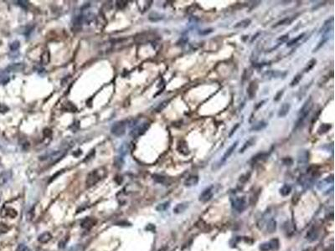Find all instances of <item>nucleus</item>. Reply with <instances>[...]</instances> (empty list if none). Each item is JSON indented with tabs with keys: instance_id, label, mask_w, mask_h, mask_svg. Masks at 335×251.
<instances>
[{
	"instance_id": "obj_3",
	"label": "nucleus",
	"mask_w": 335,
	"mask_h": 251,
	"mask_svg": "<svg viewBox=\"0 0 335 251\" xmlns=\"http://www.w3.org/2000/svg\"><path fill=\"white\" fill-rule=\"evenodd\" d=\"M127 123L124 121L115 122L111 127V132L116 137H122L125 134Z\"/></svg>"
},
{
	"instance_id": "obj_21",
	"label": "nucleus",
	"mask_w": 335,
	"mask_h": 251,
	"mask_svg": "<svg viewBox=\"0 0 335 251\" xmlns=\"http://www.w3.org/2000/svg\"><path fill=\"white\" fill-rule=\"evenodd\" d=\"M255 142H256V137H251V138H250L249 140L246 141L245 142V144L243 145L242 148H240V153H243L244 151H246V150H247L248 148H250L251 146H253V145L255 144Z\"/></svg>"
},
{
	"instance_id": "obj_22",
	"label": "nucleus",
	"mask_w": 335,
	"mask_h": 251,
	"mask_svg": "<svg viewBox=\"0 0 335 251\" xmlns=\"http://www.w3.org/2000/svg\"><path fill=\"white\" fill-rule=\"evenodd\" d=\"M12 176L11 172L7 171V172H4L3 173L0 175V185H4V183H6Z\"/></svg>"
},
{
	"instance_id": "obj_37",
	"label": "nucleus",
	"mask_w": 335,
	"mask_h": 251,
	"mask_svg": "<svg viewBox=\"0 0 335 251\" xmlns=\"http://www.w3.org/2000/svg\"><path fill=\"white\" fill-rule=\"evenodd\" d=\"M153 180L155 182L159 183H163L164 181H165V177H163V176H161V175H158V174L153 175Z\"/></svg>"
},
{
	"instance_id": "obj_2",
	"label": "nucleus",
	"mask_w": 335,
	"mask_h": 251,
	"mask_svg": "<svg viewBox=\"0 0 335 251\" xmlns=\"http://www.w3.org/2000/svg\"><path fill=\"white\" fill-rule=\"evenodd\" d=\"M311 100L312 98H309L308 100L306 101L305 103L303 104V106L301 107L300 111H299V115H298V119L296 122V125L294 126V131L296 129H298L300 126L302 125L304 120L307 118V116H308V114L310 113V111L312 109V103H311Z\"/></svg>"
},
{
	"instance_id": "obj_43",
	"label": "nucleus",
	"mask_w": 335,
	"mask_h": 251,
	"mask_svg": "<svg viewBox=\"0 0 335 251\" xmlns=\"http://www.w3.org/2000/svg\"><path fill=\"white\" fill-rule=\"evenodd\" d=\"M16 251H30V249L24 244H20L17 248Z\"/></svg>"
},
{
	"instance_id": "obj_20",
	"label": "nucleus",
	"mask_w": 335,
	"mask_h": 251,
	"mask_svg": "<svg viewBox=\"0 0 335 251\" xmlns=\"http://www.w3.org/2000/svg\"><path fill=\"white\" fill-rule=\"evenodd\" d=\"M287 75V73H282V72H280V71H277V70H276V71H273V70H270V71H268V72H266V76H267V78H279V77H282V76H285Z\"/></svg>"
},
{
	"instance_id": "obj_48",
	"label": "nucleus",
	"mask_w": 335,
	"mask_h": 251,
	"mask_svg": "<svg viewBox=\"0 0 335 251\" xmlns=\"http://www.w3.org/2000/svg\"><path fill=\"white\" fill-rule=\"evenodd\" d=\"M212 32H213V30H212V29H208V30H201V31L199 32V34H201V35H206V34H209V33H212Z\"/></svg>"
},
{
	"instance_id": "obj_18",
	"label": "nucleus",
	"mask_w": 335,
	"mask_h": 251,
	"mask_svg": "<svg viewBox=\"0 0 335 251\" xmlns=\"http://www.w3.org/2000/svg\"><path fill=\"white\" fill-rule=\"evenodd\" d=\"M51 239H52L51 234H50L49 232H44L43 233V234H41L39 236V238H38V241H39V242H40V243H42V244H45V243L49 242V241L51 240Z\"/></svg>"
},
{
	"instance_id": "obj_46",
	"label": "nucleus",
	"mask_w": 335,
	"mask_h": 251,
	"mask_svg": "<svg viewBox=\"0 0 335 251\" xmlns=\"http://www.w3.org/2000/svg\"><path fill=\"white\" fill-rule=\"evenodd\" d=\"M127 1H118L117 2V6H118V8H123L126 7V5H127Z\"/></svg>"
},
{
	"instance_id": "obj_14",
	"label": "nucleus",
	"mask_w": 335,
	"mask_h": 251,
	"mask_svg": "<svg viewBox=\"0 0 335 251\" xmlns=\"http://www.w3.org/2000/svg\"><path fill=\"white\" fill-rule=\"evenodd\" d=\"M96 224V220L92 218H86L81 222V225L83 229H90Z\"/></svg>"
},
{
	"instance_id": "obj_29",
	"label": "nucleus",
	"mask_w": 335,
	"mask_h": 251,
	"mask_svg": "<svg viewBox=\"0 0 335 251\" xmlns=\"http://www.w3.org/2000/svg\"><path fill=\"white\" fill-rule=\"evenodd\" d=\"M308 161V151H302L301 152V156H299L298 162L300 163H307Z\"/></svg>"
},
{
	"instance_id": "obj_45",
	"label": "nucleus",
	"mask_w": 335,
	"mask_h": 251,
	"mask_svg": "<svg viewBox=\"0 0 335 251\" xmlns=\"http://www.w3.org/2000/svg\"><path fill=\"white\" fill-rule=\"evenodd\" d=\"M288 40H289V34H285V35H282V36H281L280 38H278V40H277L279 41V42L283 43V42H287Z\"/></svg>"
},
{
	"instance_id": "obj_11",
	"label": "nucleus",
	"mask_w": 335,
	"mask_h": 251,
	"mask_svg": "<svg viewBox=\"0 0 335 251\" xmlns=\"http://www.w3.org/2000/svg\"><path fill=\"white\" fill-rule=\"evenodd\" d=\"M178 151H179L180 153H182L183 155H188V154H189V149H188V144H187V142L185 141L181 140L179 141Z\"/></svg>"
},
{
	"instance_id": "obj_16",
	"label": "nucleus",
	"mask_w": 335,
	"mask_h": 251,
	"mask_svg": "<svg viewBox=\"0 0 335 251\" xmlns=\"http://www.w3.org/2000/svg\"><path fill=\"white\" fill-rule=\"evenodd\" d=\"M198 183H199V177L198 176H190L185 180L184 185L186 187H192V186H195V185L198 184Z\"/></svg>"
},
{
	"instance_id": "obj_42",
	"label": "nucleus",
	"mask_w": 335,
	"mask_h": 251,
	"mask_svg": "<svg viewBox=\"0 0 335 251\" xmlns=\"http://www.w3.org/2000/svg\"><path fill=\"white\" fill-rule=\"evenodd\" d=\"M328 40V37L324 38V39H323V40H321L320 42L318 43V44H317V47H316V48H315V49H313V52L317 51V49H320L321 47H322V46L324 45V43H326V42H327V40Z\"/></svg>"
},
{
	"instance_id": "obj_25",
	"label": "nucleus",
	"mask_w": 335,
	"mask_h": 251,
	"mask_svg": "<svg viewBox=\"0 0 335 251\" xmlns=\"http://www.w3.org/2000/svg\"><path fill=\"white\" fill-rule=\"evenodd\" d=\"M187 207H188V204L186 203H179V204H178L176 207L173 208V212L175 214H180L182 212H184L187 208Z\"/></svg>"
},
{
	"instance_id": "obj_17",
	"label": "nucleus",
	"mask_w": 335,
	"mask_h": 251,
	"mask_svg": "<svg viewBox=\"0 0 335 251\" xmlns=\"http://www.w3.org/2000/svg\"><path fill=\"white\" fill-rule=\"evenodd\" d=\"M266 126H267L266 122L261 121V122H256V124L252 126V127L250 128V131L251 132H259V131H262V130L265 129L266 127Z\"/></svg>"
},
{
	"instance_id": "obj_24",
	"label": "nucleus",
	"mask_w": 335,
	"mask_h": 251,
	"mask_svg": "<svg viewBox=\"0 0 335 251\" xmlns=\"http://www.w3.org/2000/svg\"><path fill=\"white\" fill-rule=\"evenodd\" d=\"M292 192V187L288 184H284L282 188H280V194L283 197H287Z\"/></svg>"
},
{
	"instance_id": "obj_28",
	"label": "nucleus",
	"mask_w": 335,
	"mask_h": 251,
	"mask_svg": "<svg viewBox=\"0 0 335 251\" xmlns=\"http://www.w3.org/2000/svg\"><path fill=\"white\" fill-rule=\"evenodd\" d=\"M163 19V16L161 14H159L158 13H152L151 14L149 15V19L151 21L156 22V21H159L161 19Z\"/></svg>"
},
{
	"instance_id": "obj_36",
	"label": "nucleus",
	"mask_w": 335,
	"mask_h": 251,
	"mask_svg": "<svg viewBox=\"0 0 335 251\" xmlns=\"http://www.w3.org/2000/svg\"><path fill=\"white\" fill-rule=\"evenodd\" d=\"M169 101L170 100H164V101H163L162 103L159 104V106H158V107L156 108V111H157V112H159V111H163V109L168 106V104L169 103Z\"/></svg>"
},
{
	"instance_id": "obj_40",
	"label": "nucleus",
	"mask_w": 335,
	"mask_h": 251,
	"mask_svg": "<svg viewBox=\"0 0 335 251\" xmlns=\"http://www.w3.org/2000/svg\"><path fill=\"white\" fill-rule=\"evenodd\" d=\"M19 46H20L19 41L16 40V41H14V42L10 44V46H9V47H10V49H11L12 51H16V50H18V49Z\"/></svg>"
},
{
	"instance_id": "obj_26",
	"label": "nucleus",
	"mask_w": 335,
	"mask_h": 251,
	"mask_svg": "<svg viewBox=\"0 0 335 251\" xmlns=\"http://www.w3.org/2000/svg\"><path fill=\"white\" fill-rule=\"evenodd\" d=\"M304 35H305V33H301V34H299L298 37L294 38V39H292V40H290L289 42H287V47H291V46H292V45H294V44H296L301 39H302V38L304 37Z\"/></svg>"
},
{
	"instance_id": "obj_51",
	"label": "nucleus",
	"mask_w": 335,
	"mask_h": 251,
	"mask_svg": "<svg viewBox=\"0 0 335 251\" xmlns=\"http://www.w3.org/2000/svg\"><path fill=\"white\" fill-rule=\"evenodd\" d=\"M265 102H266V100H262L261 102H259V103H258V105H256V109H258L259 107L261 106H262V105L265 103Z\"/></svg>"
},
{
	"instance_id": "obj_30",
	"label": "nucleus",
	"mask_w": 335,
	"mask_h": 251,
	"mask_svg": "<svg viewBox=\"0 0 335 251\" xmlns=\"http://www.w3.org/2000/svg\"><path fill=\"white\" fill-rule=\"evenodd\" d=\"M292 22V19H289V18H285V19H282V20H280V21H278V22L276 23L275 25H273V28H276V27H278V26H281V25H286V24H290Z\"/></svg>"
},
{
	"instance_id": "obj_41",
	"label": "nucleus",
	"mask_w": 335,
	"mask_h": 251,
	"mask_svg": "<svg viewBox=\"0 0 335 251\" xmlns=\"http://www.w3.org/2000/svg\"><path fill=\"white\" fill-rule=\"evenodd\" d=\"M8 229H9V228H8L6 224H0V234H3L7 233L8 231Z\"/></svg>"
},
{
	"instance_id": "obj_6",
	"label": "nucleus",
	"mask_w": 335,
	"mask_h": 251,
	"mask_svg": "<svg viewBox=\"0 0 335 251\" xmlns=\"http://www.w3.org/2000/svg\"><path fill=\"white\" fill-rule=\"evenodd\" d=\"M154 39L155 35L153 33L146 32V33H142L136 35V37L134 38V40L137 44H145L147 42L153 40Z\"/></svg>"
},
{
	"instance_id": "obj_23",
	"label": "nucleus",
	"mask_w": 335,
	"mask_h": 251,
	"mask_svg": "<svg viewBox=\"0 0 335 251\" xmlns=\"http://www.w3.org/2000/svg\"><path fill=\"white\" fill-rule=\"evenodd\" d=\"M276 229V222L273 219L271 218L270 220H268V222L266 223V230L268 233H273Z\"/></svg>"
},
{
	"instance_id": "obj_27",
	"label": "nucleus",
	"mask_w": 335,
	"mask_h": 251,
	"mask_svg": "<svg viewBox=\"0 0 335 251\" xmlns=\"http://www.w3.org/2000/svg\"><path fill=\"white\" fill-rule=\"evenodd\" d=\"M331 128V125L329 124H323L322 126H320V127L317 130V132L318 134H324L326 133L328 131H329V129Z\"/></svg>"
},
{
	"instance_id": "obj_1",
	"label": "nucleus",
	"mask_w": 335,
	"mask_h": 251,
	"mask_svg": "<svg viewBox=\"0 0 335 251\" xmlns=\"http://www.w3.org/2000/svg\"><path fill=\"white\" fill-rule=\"evenodd\" d=\"M107 169L105 167H99V168L93 170L87 176L86 182H85L86 187L91 188L92 186L96 185L98 182L101 181V179H103L104 177L107 176Z\"/></svg>"
},
{
	"instance_id": "obj_10",
	"label": "nucleus",
	"mask_w": 335,
	"mask_h": 251,
	"mask_svg": "<svg viewBox=\"0 0 335 251\" xmlns=\"http://www.w3.org/2000/svg\"><path fill=\"white\" fill-rule=\"evenodd\" d=\"M237 145H238V141H236V142H234V143H233V144H232L231 146L227 149V151H225V153L224 154V156H223V157L221 158V163H225V161H226V160H227V159L231 156V154L234 152L235 149H236V147H237Z\"/></svg>"
},
{
	"instance_id": "obj_39",
	"label": "nucleus",
	"mask_w": 335,
	"mask_h": 251,
	"mask_svg": "<svg viewBox=\"0 0 335 251\" xmlns=\"http://www.w3.org/2000/svg\"><path fill=\"white\" fill-rule=\"evenodd\" d=\"M169 207V202H165V203H160L156 208H157V210L159 211H164Z\"/></svg>"
},
{
	"instance_id": "obj_5",
	"label": "nucleus",
	"mask_w": 335,
	"mask_h": 251,
	"mask_svg": "<svg viewBox=\"0 0 335 251\" xmlns=\"http://www.w3.org/2000/svg\"><path fill=\"white\" fill-rule=\"evenodd\" d=\"M231 203L232 208L238 212H242L246 207V201L244 197H236L232 199Z\"/></svg>"
},
{
	"instance_id": "obj_33",
	"label": "nucleus",
	"mask_w": 335,
	"mask_h": 251,
	"mask_svg": "<svg viewBox=\"0 0 335 251\" xmlns=\"http://www.w3.org/2000/svg\"><path fill=\"white\" fill-rule=\"evenodd\" d=\"M260 249H261L262 251L272 250V245H271L270 241H269V242H265V243L261 244V245H260Z\"/></svg>"
},
{
	"instance_id": "obj_52",
	"label": "nucleus",
	"mask_w": 335,
	"mask_h": 251,
	"mask_svg": "<svg viewBox=\"0 0 335 251\" xmlns=\"http://www.w3.org/2000/svg\"><path fill=\"white\" fill-rule=\"evenodd\" d=\"M302 251H314V249L312 247H308V248H307V249H303Z\"/></svg>"
},
{
	"instance_id": "obj_31",
	"label": "nucleus",
	"mask_w": 335,
	"mask_h": 251,
	"mask_svg": "<svg viewBox=\"0 0 335 251\" xmlns=\"http://www.w3.org/2000/svg\"><path fill=\"white\" fill-rule=\"evenodd\" d=\"M302 74H298L297 75H295L294 78L292 79V81L291 83H290V86L293 87V86H295V85H298L299 82H300V81L302 80Z\"/></svg>"
},
{
	"instance_id": "obj_13",
	"label": "nucleus",
	"mask_w": 335,
	"mask_h": 251,
	"mask_svg": "<svg viewBox=\"0 0 335 251\" xmlns=\"http://www.w3.org/2000/svg\"><path fill=\"white\" fill-rule=\"evenodd\" d=\"M290 108H291V105H290V103H284L283 105L280 107V109H279V111H278V116L281 117V118L285 117V116L289 113Z\"/></svg>"
},
{
	"instance_id": "obj_7",
	"label": "nucleus",
	"mask_w": 335,
	"mask_h": 251,
	"mask_svg": "<svg viewBox=\"0 0 335 251\" xmlns=\"http://www.w3.org/2000/svg\"><path fill=\"white\" fill-rule=\"evenodd\" d=\"M214 194V186H210L206 188L203 191L199 197V200L202 203L208 202L209 200L211 199Z\"/></svg>"
},
{
	"instance_id": "obj_4",
	"label": "nucleus",
	"mask_w": 335,
	"mask_h": 251,
	"mask_svg": "<svg viewBox=\"0 0 335 251\" xmlns=\"http://www.w3.org/2000/svg\"><path fill=\"white\" fill-rule=\"evenodd\" d=\"M149 126H150V124H149L148 122H143V123H142V124H140L139 126H136V127H135V128H134V129L130 132V135H131L133 137H134V138L139 137L140 136L143 135L144 133L147 132V129L149 128Z\"/></svg>"
},
{
	"instance_id": "obj_9",
	"label": "nucleus",
	"mask_w": 335,
	"mask_h": 251,
	"mask_svg": "<svg viewBox=\"0 0 335 251\" xmlns=\"http://www.w3.org/2000/svg\"><path fill=\"white\" fill-rule=\"evenodd\" d=\"M66 151L65 149L53 152L52 154H50V155L49 156V157H50V163H56V162L60 161V160L64 156L66 155Z\"/></svg>"
},
{
	"instance_id": "obj_32",
	"label": "nucleus",
	"mask_w": 335,
	"mask_h": 251,
	"mask_svg": "<svg viewBox=\"0 0 335 251\" xmlns=\"http://www.w3.org/2000/svg\"><path fill=\"white\" fill-rule=\"evenodd\" d=\"M316 62H317V60L315 59H312L311 60H310L309 62L308 63V65H307V66L305 67V69H304V72H308V71H310V70L313 69V67H314V65H316Z\"/></svg>"
},
{
	"instance_id": "obj_47",
	"label": "nucleus",
	"mask_w": 335,
	"mask_h": 251,
	"mask_svg": "<svg viewBox=\"0 0 335 251\" xmlns=\"http://www.w3.org/2000/svg\"><path fill=\"white\" fill-rule=\"evenodd\" d=\"M8 81V77L6 75H0V84H5Z\"/></svg>"
},
{
	"instance_id": "obj_44",
	"label": "nucleus",
	"mask_w": 335,
	"mask_h": 251,
	"mask_svg": "<svg viewBox=\"0 0 335 251\" xmlns=\"http://www.w3.org/2000/svg\"><path fill=\"white\" fill-rule=\"evenodd\" d=\"M283 93H284L283 90H281V91H279L278 92L276 93V95L275 96V97H274V100H275V101H278V100L281 99V97L282 96Z\"/></svg>"
},
{
	"instance_id": "obj_8",
	"label": "nucleus",
	"mask_w": 335,
	"mask_h": 251,
	"mask_svg": "<svg viewBox=\"0 0 335 251\" xmlns=\"http://www.w3.org/2000/svg\"><path fill=\"white\" fill-rule=\"evenodd\" d=\"M257 90H258V82L256 81H253L250 82V84H249L248 88H247V94H248V96H249V97H250V100H251V99H253L255 96H256V94Z\"/></svg>"
},
{
	"instance_id": "obj_15",
	"label": "nucleus",
	"mask_w": 335,
	"mask_h": 251,
	"mask_svg": "<svg viewBox=\"0 0 335 251\" xmlns=\"http://www.w3.org/2000/svg\"><path fill=\"white\" fill-rule=\"evenodd\" d=\"M317 236H318V232H317V230L316 229V228H312V229H310L309 231L308 232V234H307V236H306V238H307V240H308V241H314V240H317Z\"/></svg>"
},
{
	"instance_id": "obj_12",
	"label": "nucleus",
	"mask_w": 335,
	"mask_h": 251,
	"mask_svg": "<svg viewBox=\"0 0 335 251\" xmlns=\"http://www.w3.org/2000/svg\"><path fill=\"white\" fill-rule=\"evenodd\" d=\"M25 65L23 63H14L12 64L9 66L7 67L8 72H18V71H22L24 69Z\"/></svg>"
},
{
	"instance_id": "obj_50",
	"label": "nucleus",
	"mask_w": 335,
	"mask_h": 251,
	"mask_svg": "<svg viewBox=\"0 0 335 251\" xmlns=\"http://www.w3.org/2000/svg\"><path fill=\"white\" fill-rule=\"evenodd\" d=\"M238 127H239V124H236V125L235 126H234V127H233V128H232V129H231V132H230V135H229V137H232V135H233L234 133L236 132V129H237Z\"/></svg>"
},
{
	"instance_id": "obj_19",
	"label": "nucleus",
	"mask_w": 335,
	"mask_h": 251,
	"mask_svg": "<svg viewBox=\"0 0 335 251\" xmlns=\"http://www.w3.org/2000/svg\"><path fill=\"white\" fill-rule=\"evenodd\" d=\"M250 24H251V20L250 19H243L240 22L236 23V24L234 25V28H236V29H245V28H247L248 26L250 25Z\"/></svg>"
},
{
	"instance_id": "obj_38",
	"label": "nucleus",
	"mask_w": 335,
	"mask_h": 251,
	"mask_svg": "<svg viewBox=\"0 0 335 251\" xmlns=\"http://www.w3.org/2000/svg\"><path fill=\"white\" fill-rule=\"evenodd\" d=\"M270 243H271V245H272V250H276L278 249V247H279V241H278V240H276V239L270 240Z\"/></svg>"
},
{
	"instance_id": "obj_35",
	"label": "nucleus",
	"mask_w": 335,
	"mask_h": 251,
	"mask_svg": "<svg viewBox=\"0 0 335 251\" xmlns=\"http://www.w3.org/2000/svg\"><path fill=\"white\" fill-rule=\"evenodd\" d=\"M5 213H6V215L8 216V217H10V218H15L17 216V212L14 208H6Z\"/></svg>"
},
{
	"instance_id": "obj_34",
	"label": "nucleus",
	"mask_w": 335,
	"mask_h": 251,
	"mask_svg": "<svg viewBox=\"0 0 335 251\" xmlns=\"http://www.w3.org/2000/svg\"><path fill=\"white\" fill-rule=\"evenodd\" d=\"M49 61H50V54L48 51H45L41 57V63L43 65H47Z\"/></svg>"
},
{
	"instance_id": "obj_49",
	"label": "nucleus",
	"mask_w": 335,
	"mask_h": 251,
	"mask_svg": "<svg viewBox=\"0 0 335 251\" xmlns=\"http://www.w3.org/2000/svg\"><path fill=\"white\" fill-rule=\"evenodd\" d=\"M18 4L24 8H26L27 6H28V2H27V1H18Z\"/></svg>"
}]
</instances>
